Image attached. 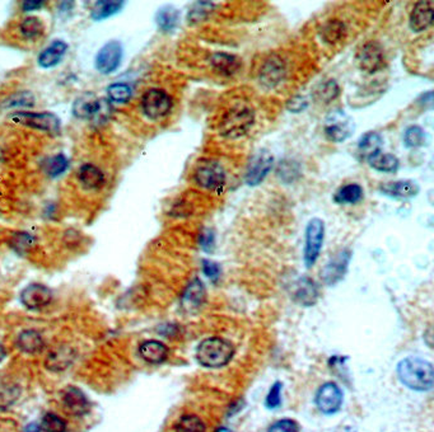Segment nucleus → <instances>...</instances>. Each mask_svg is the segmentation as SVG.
Segmentation results:
<instances>
[{"instance_id":"nucleus-1","label":"nucleus","mask_w":434,"mask_h":432,"mask_svg":"<svg viewBox=\"0 0 434 432\" xmlns=\"http://www.w3.org/2000/svg\"><path fill=\"white\" fill-rule=\"evenodd\" d=\"M398 377L407 388L428 392L433 388V365L420 357H407L398 364Z\"/></svg>"},{"instance_id":"nucleus-2","label":"nucleus","mask_w":434,"mask_h":432,"mask_svg":"<svg viewBox=\"0 0 434 432\" xmlns=\"http://www.w3.org/2000/svg\"><path fill=\"white\" fill-rule=\"evenodd\" d=\"M234 355V347L221 337H209L202 341L196 350L199 364L208 369H221L228 365Z\"/></svg>"},{"instance_id":"nucleus-3","label":"nucleus","mask_w":434,"mask_h":432,"mask_svg":"<svg viewBox=\"0 0 434 432\" xmlns=\"http://www.w3.org/2000/svg\"><path fill=\"white\" fill-rule=\"evenodd\" d=\"M255 123V112L252 107L236 105L221 117L219 133L223 138L236 140L251 130Z\"/></svg>"},{"instance_id":"nucleus-4","label":"nucleus","mask_w":434,"mask_h":432,"mask_svg":"<svg viewBox=\"0 0 434 432\" xmlns=\"http://www.w3.org/2000/svg\"><path fill=\"white\" fill-rule=\"evenodd\" d=\"M112 105L107 98L97 97L93 93H84L73 103V115L80 120L92 123H105L111 115Z\"/></svg>"},{"instance_id":"nucleus-5","label":"nucleus","mask_w":434,"mask_h":432,"mask_svg":"<svg viewBox=\"0 0 434 432\" xmlns=\"http://www.w3.org/2000/svg\"><path fill=\"white\" fill-rule=\"evenodd\" d=\"M9 120L14 124L27 126L38 131L58 135L62 130L60 118L53 112H34V111H16L9 115Z\"/></svg>"},{"instance_id":"nucleus-6","label":"nucleus","mask_w":434,"mask_h":432,"mask_svg":"<svg viewBox=\"0 0 434 432\" xmlns=\"http://www.w3.org/2000/svg\"><path fill=\"white\" fill-rule=\"evenodd\" d=\"M196 185L208 191H221L226 185V172L221 163L214 159H203L194 172Z\"/></svg>"},{"instance_id":"nucleus-7","label":"nucleus","mask_w":434,"mask_h":432,"mask_svg":"<svg viewBox=\"0 0 434 432\" xmlns=\"http://www.w3.org/2000/svg\"><path fill=\"white\" fill-rule=\"evenodd\" d=\"M325 239V223L319 218H313L309 221L304 234V249L303 261L307 268L316 265Z\"/></svg>"},{"instance_id":"nucleus-8","label":"nucleus","mask_w":434,"mask_h":432,"mask_svg":"<svg viewBox=\"0 0 434 432\" xmlns=\"http://www.w3.org/2000/svg\"><path fill=\"white\" fill-rule=\"evenodd\" d=\"M141 107L147 118L151 121H158L169 115L173 107V101L166 90L152 88L143 94Z\"/></svg>"},{"instance_id":"nucleus-9","label":"nucleus","mask_w":434,"mask_h":432,"mask_svg":"<svg viewBox=\"0 0 434 432\" xmlns=\"http://www.w3.org/2000/svg\"><path fill=\"white\" fill-rule=\"evenodd\" d=\"M124 60V47L117 40H110L104 45L95 58V68L102 75H110L119 71Z\"/></svg>"},{"instance_id":"nucleus-10","label":"nucleus","mask_w":434,"mask_h":432,"mask_svg":"<svg viewBox=\"0 0 434 432\" xmlns=\"http://www.w3.org/2000/svg\"><path fill=\"white\" fill-rule=\"evenodd\" d=\"M324 133L330 142H346L354 133V123L344 111L334 110L326 116Z\"/></svg>"},{"instance_id":"nucleus-11","label":"nucleus","mask_w":434,"mask_h":432,"mask_svg":"<svg viewBox=\"0 0 434 432\" xmlns=\"http://www.w3.org/2000/svg\"><path fill=\"white\" fill-rule=\"evenodd\" d=\"M274 167V157L270 151L266 149H260L248 159L246 173H245V182L250 187H256L261 182H264L266 177L272 172Z\"/></svg>"},{"instance_id":"nucleus-12","label":"nucleus","mask_w":434,"mask_h":432,"mask_svg":"<svg viewBox=\"0 0 434 432\" xmlns=\"http://www.w3.org/2000/svg\"><path fill=\"white\" fill-rule=\"evenodd\" d=\"M352 251L350 249H341L337 255L330 258L328 264L321 271V279L325 285L335 286L346 277L348 268L352 261Z\"/></svg>"},{"instance_id":"nucleus-13","label":"nucleus","mask_w":434,"mask_h":432,"mask_svg":"<svg viewBox=\"0 0 434 432\" xmlns=\"http://www.w3.org/2000/svg\"><path fill=\"white\" fill-rule=\"evenodd\" d=\"M344 394L337 383L328 381L320 387L315 402L324 415H335L343 406Z\"/></svg>"},{"instance_id":"nucleus-14","label":"nucleus","mask_w":434,"mask_h":432,"mask_svg":"<svg viewBox=\"0 0 434 432\" xmlns=\"http://www.w3.org/2000/svg\"><path fill=\"white\" fill-rule=\"evenodd\" d=\"M357 59H358L361 69L368 74H374L377 71H382L386 64L385 51L382 49L381 44H378L377 41H370L364 44L359 49Z\"/></svg>"},{"instance_id":"nucleus-15","label":"nucleus","mask_w":434,"mask_h":432,"mask_svg":"<svg viewBox=\"0 0 434 432\" xmlns=\"http://www.w3.org/2000/svg\"><path fill=\"white\" fill-rule=\"evenodd\" d=\"M21 301L29 310H40L53 301V292L43 283H31L21 292Z\"/></svg>"},{"instance_id":"nucleus-16","label":"nucleus","mask_w":434,"mask_h":432,"mask_svg":"<svg viewBox=\"0 0 434 432\" xmlns=\"http://www.w3.org/2000/svg\"><path fill=\"white\" fill-rule=\"evenodd\" d=\"M292 296L296 303L309 308L315 305L319 300V286L310 277L302 276L293 283Z\"/></svg>"},{"instance_id":"nucleus-17","label":"nucleus","mask_w":434,"mask_h":432,"mask_svg":"<svg viewBox=\"0 0 434 432\" xmlns=\"http://www.w3.org/2000/svg\"><path fill=\"white\" fill-rule=\"evenodd\" d=\"M287 74V65L282 58L270 56L260 71V83L266 88H275L280 84Z\"/></svg>"},{"instance_id":"nucleus-18","label":"nucleus","mask_w":434,"mask_h":432,"mask_svg":"<svg viewBox=\"0 0 434 432\" xmlns=\"http://www.w3.org/2000/svg\"><path fill=\"white\" fill-rule=\"evenodd\" d=\"M380 191L382 194L394 200H410L420 192V187L413 179H401L382 183Z\"/></svg>"},{"instance_id":"nucleus-19","label":"nucleus","mask_w":434,"mask_h":432,"mask_svg":"<svg viewBox=\"0 0 434 432\" xmlns=\"http://www.w3.org/2000/svg\"><path fill=\"white\" fill-rule=\"evenodd\" d=\"M434 9L432 1H419L411 10L409 26L413 32H423L433 25Z\"/></svg>"},{"instance_id":"nucleus-20","label":"nucleus","mask_w":434,"mask_h":432,"mask_svg":"<svg viewBox=\"0 0 434 432\" xmlns=\"http://www.w3.org/2000/svg\"><path fill=\"white\" fill-rule=\"evenodd\" d=\"M67 51H68V44L62 40H55L40 53L37 58V64L43 69L56 68L62 62Z\"/></svg>"},{"instance_id":"nucleus-21","label":"nucleus","mask_w":434,"mask_h":432,"mask_svg":"<svg viewBox=\"0 0 434 432\" xmlns=\"http://www.w3.org/2000/svg\"><path fill=\"white\" fill-rule=\"evenodd\" d=\"M210 65L214 71H217L221 77L230 78L241 71L242 62L236 55L228 53H215L210 58Z\"/></svg>"},{"instance_id":"nucleus-22","label":"nucleus","mask_w":434,"mask_h":432,"mask_svg":"<svg viewBox=\"0 0 434 432\" xmlns=\"http://www.w3.org/2000/svg\"><path fill=\"white\" fill-rule=\"evenodd\" d=\"M78 181L80 186L87 191H97L101 190L105 182V173L95 164H83L78 170Z\"/></svg>"},{"instance_id":"nucleus-23","label":"nucleus","mask_w":434,"mask_h":432,"mask_svg":"<svg viewBox=\"0 0 434 432\" xmlns=\"http://www.w3.org/2000/svg\"><path fill=\"white\" fill-rule=\"evenodd\" d=\"M62 403L71 415L84 416L89 411L88 399L80 389L75 387L65 389L62 394Z\"/></svg>"},{"instance_id":"nucleus-24","label":"nucleus","mask_w":434,"mask_h":432,"mask_svg":"<svg viewBox=\"0 0 434 432\" xmlns=\"http://www.w3.org/2000/svg\"><path fill=\"white\" fill-rule=\"evenodd\" d=\"M206 298L204 283L199 279H194L189 283L186 290L182 295V307L187 312H195L203 307Z\"/></svg>"},{"instance_id":"nucleus-25","label":"nucleus","mask_w":434,"mask_h":432,"mask_svg":"<svg viewBox=\"0 0 434 432\" xmlns=\"http://www.w3.org/2000/svg\"><path fill=\"white\" fill-rule=\"evenodd\" d=\"M75 359V351L71 347L62 346L47 355L45 366L50 371H64L71 366Z\"/></svg>"},{"instance_id":"nucleus-26","label":"nucleus","mask_w":434,"mask_h":432,"mask_svg":"<svg viewBox=\"0 0 434 432\" xmlns=\"http://www.w3.org/2000/svg\"><path fill=\"white\" fill-rule=\"evenodd\" d=\"M139 353L144 361L149 364H160L169 357V347L160 341H145L139 347Z\"/></svg>"},{"instance_id":"nucleus-27","label":"nucleus","mask_w":434,"mask_h":432,"mask_svg":"<svg viewBox=\"0 0 434 432\" xmlns=\"http://www.w3.org/2000/svg\"><path fill=\"white\" fill-rule=\"evenodd\" d=\"M365 162L374 170L383 172V173H395L400 167L398 157H395L390 153H383L382 150L373 154L372 157H370Z\"/></svg>"},{"instance_id":"nucleus-28","label":"nucleus","mask_w":434,"mask_h":432,"mask_svg":"<svg viewBox=\"0 0 434 432\" xmlns=\"http://www.w3.org/2000/svg\"><path fill=\"white\" fill-rule=\"evenodd\" d=\"M18 348L23 353L35 355L43 351L45 347V341L43 335H40L35 329H27L18 335Z\"/></svg>"},{"instance_id":"nucleus-29","label":"nucleus","mask_w":434,"mask_h":432,"mask_svg":"<svg viewBox=\"0 0 434 432\" xmlns=\"http://www.w3.org/2000/svg\"><path fill=\"white\" fill-rule=\"evenodd\" d=\"M124 7L125 1L99 0V1L95 3L92 12H91V18L96 22H101V21H105V19L119 14L124 9Z\"/></svg>"},{"instance_id":"nucleus-30","label":"nucleus","mask_w":434,"mask_h":432,"mask_svg":"<svg viewBox=\"0 0 434 432\" xmlns=\"http://www.w3.org/2000/svg\"><path fill=\"white\" fill-rule=\"evenodd\" d=\"M156 23L162 32H172L180 23V12L172 5L162 7L156 13Z\"/></svg>"},{"instance_id":"nucleus-31","label":"nucleus","mask_w":434,"mask_h":432,"mask_svg":"<svg viewBox=\"0 0 434 432\" xmlns=\"http://www.w3.org/2000/svg\"><path fill=\"white\" fill-rule=\"evenodd\" d=\"M364 199L363 187L358 183H348L337 190L334 201L339 205H355Z\"/></svg>"},{"instance_id":"nucleus-32","label":"nucleus","mask_w":434,"mask_h":432,"mask_svg":"<svg viewBox=\"0 0 434 432\" xmlns=\"http://www.w3.org/2000/svg\"><path fill=\"white\" fill-rule=\"evenodd\" d=\"M382 144L383 140L380 133L368 131L364 134L358 142V153L361 158L367 160L370 157H372L373 154L381 151Z\"/></svg>"},{"instance_id":"nucleus-33","label":"nucleus","mask_w":434,"mask_h":432,"mask_svg":"<svg viewBox=\"0 0 434 432\" xmlns=\"http://www.w3.org/2000/svg\"><path fill=\"white\" fill-rule=\"evenodd\" d=\"M346 36V27L344 22L339 19H331L321 28V38L325 44L335 45L341 41Z\"/></svg>"},{"instance_id":"nucleus-34","label":"nucleus","mask_w":434,"mask_h":432,"mask_svg":"<svg viewBox=\"0 0 434 432\" xmlns=\"http://www.w3.org/2000/svg\"><path fill=\"white\" fill-rule=\"evenodd\" d=\"M69 164H71L69 158L62 153H58L51 158L45 159L44 163H43V169H44L46 176L53 179V178L62 176L68 170Z\"/></svg>"},{"instance_id":"nucleus-35","label":"nucleus","mask_w":434,"mask_h":432,"mask_svg":"<svg viewBox=\"0 0 434 432\" xmlns=\"http://www.w3.org/2000/svg\"><path fill=\"white\" fill-rule=\"evenodd\" d=\"M133 98V89L123 81H116L107 87V99L108 102L117 103V105H125Z\"/></svg>"},{"instance_id":"nucleus-36","label":"nucleus","mask_w":434,"mask_h":432,"mask_svg":"<svg viewBox=\"0 0 434 432\" xmlns=\"http://www.w3.org/2000/svg\"><path fill=\"white\" fill-rule=\"evenodd\" d=\"M341 93V89L339 87L337 80L328 79L321 83L317 88L315 89L313 96L315 99L321 103H330L334 99H337Z\"/></svg>"},{"instance_id":"nucleus-37","label":"nucleus","mask_w":434,"mask_h":432,"mask_svg":"<svg viewBox=\"0 0 434 432\" xmlns=\"http://www.w3.org/2000/svg\"><path fill=\"white\" fill-rule=\"evenodd\" d=\"M21 34L23 35L27 40L35 41L38 40L41 36L44 35L45 25L44 22L38 17H27L23 19V22L21 23Z\"/></svg>"},{"instance_id":"nucleus-38","label":"nucleus","mask_w":434,"mask_h":432,"mask_svg":"<svg viewBox=\"0 0 434 432\" xmlns=\"http://www.w3.org/2000/svg\"><path fill=\"white\" fill-rule=\"evenodd\" d=\"M402 140L408 149H417L426 144V134L423 127L418 125H411L405 130Z\"/></svg>"},{"instance_id":"nucleus-39","label":"nucleus","mask_w":434,"mask_h":432,"mask_svg":"<svg viewBox=\"0 0 434 432\" xmlns=\"http://www.w3.org/2000/svg\"><path fill=\"white\" fill-rule=\"evenodd\" d=\"M176 432H206L204 421L199 416L184 415L180 417L178 424H175Z\"/></svg>"},{"instance_id":"nucleus-40","label":"nucleus","mask_w":434,"mask_h":432,"mask_svg":"<svg viewBox=\"0 0 434 432\" xmlns=\"http://www.w3.org/2000/svg\"><path fill=\"white\" fill-rule=\"evenodd\" d=\"M276 175L285 183H292L301 176V168L293 160H284L276 169Z\"/></svg>"},{"instance_id":"nucleus-41","label":"nucleus","mask_w":434,"mask_h":432,"mask_svg":"<svg viewBox=\"0 0 434 432\" xmlns=\"http://www.w3.org/2000/svg\"><path fill=\"white\" fill-rule=\"evenodd\" d=\"M213 9L214 4L210 1H197L191 7L189 14H187L189 23L195 25L199 22H203L204 19L209 17V14L213 12Z\"/></svg>"},{"instance_id":"nucleus-42","label":"nucleus","mask_w":434,"mask_h":432,"mask_svg":"<svg viewBox=\"0 0 434 432\" xmlns=\"http://www.w3.org/2000/svg\"><path fill=\"white\" fill-rule=\"evenodd\" d=\"M21 390L16 384L8 381H0V409L12 406L19 397Z\"/></svg>"},{"instance_id":"nucleus-43","label":"nucleus","mask_w":434,"mask_h":432,"mask_svg":"<svg viewBox=\"0 0 434 432\" xmlns=\"http://www.w3.org/2000/svg\"><path fill=\"white\" fill-rule=\"evenodd\" d=\"M35 106V96L31 92H19L3 102L5 108H31Z\"/></svg>"},{"instance_id":"nucleus-44","label":"nucleus","mask_w":434,"mask_h":432,"mask_svg":"<svg viewBox=\"0 0 434 432\" xmlns=\"http://www.w3.org/2000/svg\"><path fill=\"white\" fill-rule=\"evenodd\" d=\"M41 430L44 432H67V424L59 416L47 414L43 418Z\"/></svg>"},{"instance_id":"nucleus-45","label":"nucleus","mask_w":434,"mask_h":432,"mask_svg":"<svg viewBox=\"0 0 434 432\" xmlns=\"http://www.w3.org/2000/svg\"><path fill=\"white\" fill-rule=\"evenodd\" d=\"M282 390L283 384L280 381H275L269 390L265 398V406L269 409H276L282 405Z\"/></svg>"},{"instance_id":"nucleus-46","label":"nucleus","mask_w":434,"mask_h":432,"mask_svg":"<svg viewBox=\"0 0 434 432\" xmlns=\"http://www.w3.org/2000/svg\"><path fill=\"white\" fill-rule=\"evenodd\" d=\"M267 432H300V424L292 418H283L270 424Z\"/></svg>"},{"instance_id":"nucleus-47","label":"nucleus","mask_w":434,"mask_h":432,"mask_svg":"<svg viewBox=\"0 0 434 432\" xmlns=\"http://www.w3.org/2000/svg\"><path fill=\"white\" fill-rule=\"evenodd\" d=\"M202 268H203V274L213 283H217L219 280L221 275V268L219 264L210 261V259H203L202 262Z\"/></svg>"},{"instance_id":"nucleus-48","label":"nucleus","mask_w":434,"mask_h":432,"mask_svg":"<svg viewBox=\"0 0 434 432\" xmlns=\"http://www.w3.org/2000/svg\"><path fill=\"white\" fill-rule=\"evenodd\" d=\"M35 239L28 233H17L12 239V246L18 252H25L28 248L32 247Z\"/></svg>"},{"instance_id":"nucleus-49","label":"nucleus","mask_w":434,"mask_h":432,"mask_svg":"<svg viewBox=\"0 0 434 432\" xmlns=\"http://www.w3.org/2000/svg\"><path fill=\"white\" fill-rule=\"evenodd\" d=\"M199 244L204 252L212 253L215 248V234H214L213 230L209 229V228L202 230V233L199 236Z\"/></svg>"},{"instance_id":"nucleus-50","label":"nucleus","mask_w":434,"mask_h":432,"mask_svg":"<svg viewBox=\"0 0 434 432\" xmlns=\"http://www.w3.org/2000/svg\"><path fill=\"white\" fill-rule=\"evenodd\" d=\"M307 107H309V101H307L306 98L302 97V96H296V97H293L292 99H289L288 103H287L288 111H291L293 114L302 112V111H304Z\"/></svg>"},{"instance_id":"nucleus-51","label":"nucleus","mask_w":434,"mask_h":432,"mask_svg":"<svg viewBox=\"0 0 434 432\" xmlns=\"http://www.w3.org/2000/svg\"><path fill=\"white\" fill-rule=\"evenodd\" d=\"M46 4V1H23L22 3V10L25 12H32V10H37V9L44 8V5Z\"/></svg>"},{"instance_id":"nucleus-52","label":"nucleus","mask_w":434,"mask_h":432,"mask_svg":"<svg viewBox=\"0 0 434 432\" xmlns=\"http://www.w3.org/2000/svg\"><path fill=\"white\" fill-rule=\"evenodd\" d=\"M7 357V350L3 344H0V362L3 361Z\"/></svg>"},{"instance_id":"nucleus-53","label":"nucleus","mask_w":434,"mask_h":432,"mask_svg":"<svg viewBox=\"0 0 434 432\" xmlns=\"http://www.w3.org/2000/svg\"><path fill=\"white\" fill-rule=\"evenodd\" d=\"M337 432H357L353 427L350 426H344V427H340Z\"/></svg>"},{"instance_id":"nucleus-54","label":"nucleus","mask_w":434,"mask_h":432,"mask_svg":"<svg viewBox=\"0 0 434 432\" xmlns=\"http://www.w3.org/2000/svg\"><path fill=\"white\" fill-rule=\"evenodd\" d=\"M25 432H38V429L36 424H29Z\"/></svg>"},{"instance_id":"nucleus-55","label":"nucleus","mask_w":434,"mask_h":432,"mask_svg":"<svg viewBox=\"0 0 434 432\" xmlns=\"http://www.w3.org/2000/svg\"><path fill=\"white\" fill-rule=\"evenodd\" d=\"M0 157H1V153H0Z\"/></svg>"}]
</instances>
